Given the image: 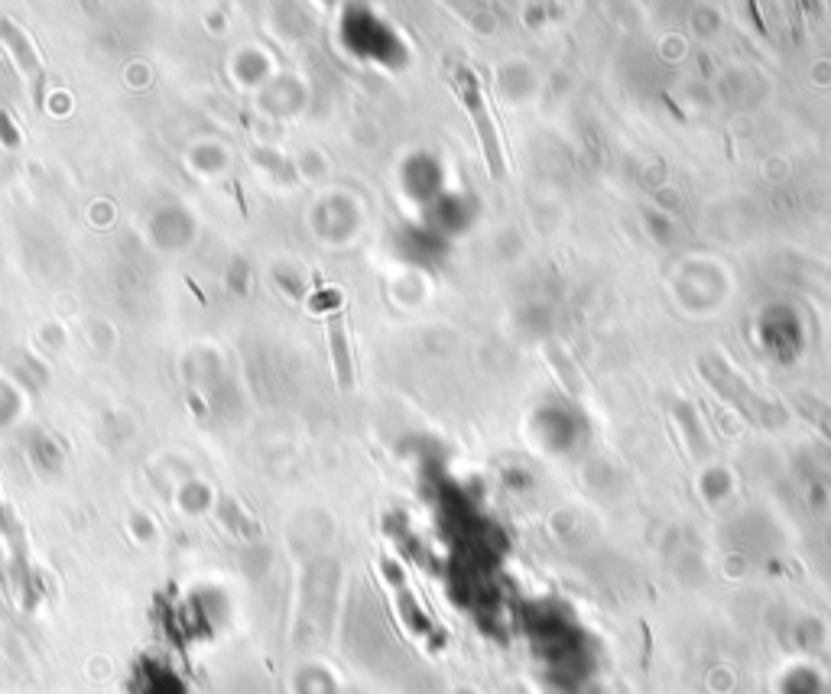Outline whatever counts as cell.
Instances as JSON below:
<instances>
[{"mask_svg":"<svg viewBox=\"0 0 831 694\" xmlns=\"http://www.w3.org/2000/svg\"><path fill=\"white\" fill-rule=\"evenodd\" d=\"M699 373H701V380H705V383L711 386L724 402H728L730 410H738L740 416H744L750 425H757V429H779V425L786 422L783 406L773 402V400H763L760 393H754L750 383L730 371L728 363H724L718 354H701L699 357Z\"/></svg>","mask_w":831,"mask_h":694,"instance_id":"1","label":"cell"},{"mask_svg":"<svg viewBox=\"0 0 831 694\" xmlns=\"http://www.w3.org/2000/svg\"><path fill=\"white\" fill-rule=\"evenodd\" d=\"M455 78H459L461 101H465L468 114H471L474 133H478V140H481V149H484V159H488L490 176L500 182V178L507 176V159H504V149H500L498 127H494V120H490V111H488V101H484L481 82H478V75H474L471 69H465V65H459Z\"/></svg>","mask_w":831,"mask_h":694,"instance_id":"2","label":"cell"},{"mask_svg":"<svg viewBox=\"0 0 831 694\" xmlns=\"http://www.w3.org/2000/svg\"><path fill=\"white\" fill-rule=\"evenodd\" d=\"M0 39H4V46L10 49L14 63L20 65V72L33 82V92H36V101H39L43 98V63H39L30 36H26L16 24H10V20H0Z\"/></svg>","mask_w":831,"mask_h":694,"instance_id":"3","label":"cell"},{"mask_svg":"<svg viewBox=\"0 0 831 694\" xmlns=\"http://www.w3.org/2000/svg\"><path fill=\"white\" fill-rule=\"evenodd\" d=\"M328 344H332V361H334L338 386L348 390V386L354 383V361H351V344H348V332H344L342 312L328 315Z\"/></svg>","mask_w":831,"mask_h":694,"instance_id":"4","label":"cell"},{"mask_svg":"<svg viewBox=\"0 0 831 694\" xmlns=\"http://www.w3.org/2000/svg\"><path fill=\"white\" fill-rule=\"evenodd\" d=\"M793 406L799 410L802 419H808V422L816 425L818 432L825 435V439L831 441V406L825 400H818V396L812 393H796L793 396Z\"/></svg>","mask_w":831,"mask_h":694,"instance_id":"5","label":"cell"},{"mask_svg":"<svg viewBox=\"0 0 831 694\" xmlns=\"http://www.w3.org/2000/svg\"><path fill=\"white\" fill-rule=\"evenodd\" d=\"M0 137L7 140V147H10V149H14L16 143H20V133H16L14 127H10V117H7V114H0Z\"/></svg>","mask_w":831,"mask_h":694,"instance_id":"6","label":"cell"}]
</instances>
